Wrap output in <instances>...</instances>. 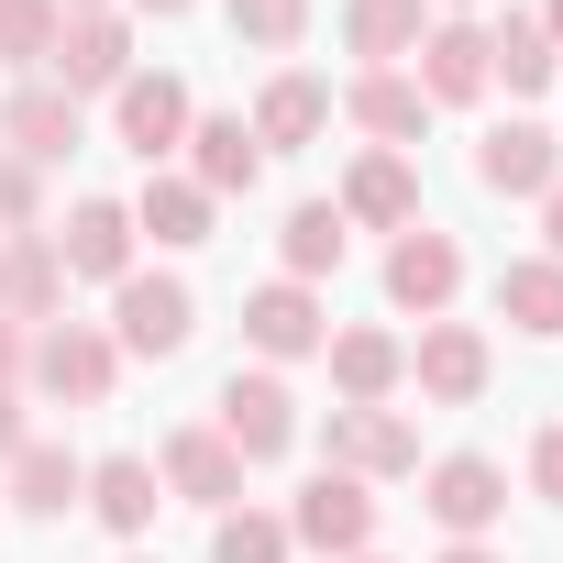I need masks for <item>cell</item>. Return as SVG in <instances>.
<instances>
[{
  "instance_id": "26",
  "label": "cell",
  "mask_w": 563,
  "mask_h": 563,
  "mask_svg": "<svg viewBox=\"0 0 563 563\" xmlns=\"http://www.w3.org/2000/svg\"><path fill=\"white\" fill-rule=\"evenodd\" d=\"M78 497H89V464H78L67 442H23V453H12V508H23V519H67Z\"/></svg>"
},
{
  "instance_id": "14",
  "label": "cell",
  "mask_w": 563,
  "mask_h": 563,
  "mask_svg": "<svg viewBox=\"0 0 563 563\" xmlns=\"http://www.w3.org/2000/svg\"><path fill=\"white\" fill-rule=\"evenodd\" d=\"M0 321H67V265H56V232H0Z\"/></svg>"
},
{
  "instance_id": "6",
  "label": "cell",
  "mask_w": 563,
  "mask_h": 563,
  "mask_svg": "<svg viewBox=\"0 0 563 563\" xmlns=\"http://www.w3.org/2000/svg\"><path fill=\"white\" fill-rule=\"evenodd\" d=\"M486 376H497V354H486L475 321H420V343H409V387H420L431 409H475Z\"/></svg>"
},
{
  "instance_id": "8",
  "label": "cell",
  "mask_w": 563,
  "mask_h": 563,
  "mask_svg": "<svg viewBox=\"0 0 563 563\" xmlns=\"http://www.w3.org/2000/svg\"><path fill=\"white\" fill-rule=\"evenodd\" d=\"M420 508H431L453 541H486V530L508 519V464H486V453H442V464L420 475Z\"/></svg>"
},
{
  "instance_id": "40",
  "label": "cell",
  "mask_w": 563,
  "mask_h": 563,
  "mask_svg": "<svg viewBox=\"0 0 563 563\" xmlns=\"http://www.w3.org/2000/svg\"><path fill=\"white\" fill-rule=\"evenodd\" d=\"M133 12H188V0H133Z\"/></svg>"
},
{
  "instance_id": "27",
  "label": "cell",
  "mask_w": 563,
  "mask_h": 563,
  "mask_svg": "<svg viewBox=\"0 0 563 563\" xmlns=\"http://www.w3.org/2000/svg\"><path fill=\"white\" fill-rule=\"evenodd\" d=\"M420 34H431V0H343V45H354L365 67L420 56Z\"/></svg>"
},
{
  "instance_id": "18",
  "label": "cell",
  "mask_w": 563,
  "mask_h": 563,
  "mask_svg": "<svg viewBox=\"0 0 563 563\" xmlns=\"http://www.w3.org/2000/svg\"><path fill=\"white\" fill-rule=\"evenodd\" d=\"M475 177H486L497 199H541V188L563 177V133H552V122H497V133L475 144Z\"/></svg>"
},
{
  "instance_id": "10",
  "label": "cell",
  "mask_w": 563,
  "mask_h": 563,
  "mask_svg": "<svg viewBox=\"0 0 563 563\" xmlns=\"http://www.w3.org/2000/svg\"><path fill=\"white\" fill-rule=\"evenodd\" d=\"M453 288H464V243H453V232H431V221H409V232L387 243V310L442 321V310H453Z\"/></svg>"
},
{
  "instance_id": "5",
  "label": "cell",
  "mask_w": 563,
  "mask_h": 563,
  "mask_svg": "<svg viewBox=\"0 0 563 563\" xmlns=\"http://www.w3.org/2000/svg\"><path fill=\"white\" fill-rule=\"evenodd\" d=\"M188 122H199V111H188V78H166V67H133V78L111 89V133L144 155V177L188 144Z\"/></svg>"
},
{
  "instance_id": "15",
  "label": "cell",
  "mask_w": 563,
  "mask_h": 563,
  "mask_svg": "<svg viewBox=\"0 0 563 563\" xmlns=\"http://www.w3.org/2000/svg\"><path fill=\"white\" fill-rule=\"evenodd\" d=\"M133 199H78L67 210V232H56V265H67V288H78V276H100V288H122V276H133Z\"/></svg>"
},
{
  "instance_id": "3",
  "label": "cell",
  "mask_w": 563,
  "mask_h": 563,
  "mask_svg": "<svg viewBox=\"0 0 563 563\" xmlns=\"http://www.w3.org/2000/svg\"><path fill=\"white\" fill-rule=\"evenodd\" d=\"M321 464L354 475V486H398V475H420V431L398 409H332L321 420Z\"/></svg>"
},
{
  "instance_id": "44",
  "label": "cell",
  "mask_w": 563,
  "mask_h": 563,
  "mask_svg": "<svg viewBox=\"0 0 563 563\" xmlns=\"http://www.w3.org/2000/svg\"><path fill=\"white\" fill-rule=\"evenodd\" d=\"M133 563H144V552H133Z\"/></svg>"
},
{
  "instance_id": "31",
  "label": "cell",
  "mask_w": 563,
  "mask_h": 563,
  "mask_svg": "<svg viewBox=\"0 0 563 563\" xmlns=\"http://www.w3.org/2000/svg\"><path fill=\"white\" fill-rule=\"evenodd\" d=\"M221 23H232V45H254V56H288V45L310 34V0H221Z\"/></svg>"
},
{
  "instance_id": "9",
  "label": "cell",
  "mask_w": 563,
  "mask_h": 563,
  "mask_svg": "<svg viewBox=\"0 0 563 563\" xmlns=\"http://www.w3.org/2000/svg\"><path fill=\"white\" fill-rule=\"evenodd\" d=\"M288 541H310V552H332V563H354V552H376V497L354 486V475H310L299 486V508H288Z\"/></svg>"
},
{
  "instance_id": "7",
  "label": "cell",
  "mask_w": 563,
  "mask_h": 563,
  "mask_svg": "<svg viewBox=\"0 0 563 563\" xmlns=\"http://www.w3.org/2000/svg\"><path fill=\"white\" fill-rule=\"evenodd\" d=\"M243 343H254L265 365H299V354H321V343H332V310H321V288H299V276H265V288L243 299Z\"/></svg>"
},
{
  "instance_id": "24",
  "label": "cell",
  "mask_w": 563,
  "mask_h": 563,
  "mask_svg": "<svg viewBox=\"0 0 563 563\" xmlns=\"http://www.w3.org/2000/svg\"><path fill=\"white\" fill-rule=\"evenodd\" d=\"M210 210H221V199H210L199 177L155 166V177H144V199H133V232H155L166 254H188V243H210Z\"/></svg>"
},
{
  "instance_id": "20",
  "label": "cell",
  "mask_w": 563,
  "mask_h": 563,
  "mask_svg": "<svg viewBox=\"0 0 563 563\" xmlns=\"http://www.w3.org/2000/svg\"><path fill=\"white\" fill-rule=\"evenodd\" d=\"M265 155H299V144H321L332 133V89L310 78V67H276L265 78V100H254V122H243Z\"/></svg>"
},
{
  "instance_id": "2",
  "label": "cell",
  "mask_w": 563,
  "mask_h": 563,
  "mask_svg": "<svg viewBox=\"0 0 563 563\" xmlns=\"http://www.w3.org/2000/svg\"><path fill=\"white\" fill-rule=\"evenodd\" d=\"M188 332H199V288L188 276H166V265H133L122 288H111V343L122 354H188Z\"/></svg>"
},
{
  "instance_id": "38",
  "label": "cell",
  "mask_w": 563,
  "mask_h": 563,
  "mask_svg": "<svg viewBox=\"0 0 563 563\" xmlns=\"http://www.w3.org/2000/svg\"><path fill=\"white\" fill-rule=\"evenodd\" d=\"M442 563H508V552H486V541H453V552H442Z\"/></svg>"
},
{
  "instance_id": "32",
  "label": "cell",
  "mask_w": 563,
  "mask_h": 563,
  "mask_svg": "<svg viewBox=\"0 0 563 563\" xmlns=\"http://www.w3.org/2000/svg\"><path fill=\"white\" fill-rule=\"evenodd\" d=\"M56 0H0V67H45L56 56Z\"/></svg>"
},
{
  "instance_id": "35",
  "label": "cell",
  "mask_w": 563,
  "mask_h": 563,
  "mask_svg": "<svg viewBox=\"0 0 563 563\" xmlns=\"http://www.w3.org/2000/svg\"><path fill=\"white\" fill-rule=\"evenodd\" d=\"M23 365H34V332H23V321H0V387H23Z\"/></svg>"
},
{
  "instance_id": "21",
  "label": "cell",
  "mask_w": 563,
  "mask_h": 563,
  "mask_svg": "<svg viewBox=\"0 0 563 563\" xmlns=\"http://www.w3.org/2000/svg\"><path fill=\"white\" fill-rule=\"evenodd\" d=\"M332 210H343V221H365V232H409V221H420V177H409V155H376V144H365Z\"/></svg>"
},
{
  "instance_id": "33",
  "label": "cell",
  "mask_w": 563,
  "mask_h": 563,
  "mask_svg": "<svg viewBox=\"0 0 563 563\" xmlns=\"http://www.w3.org/2000/svg\"><path fill=\"white\" fill-rule=\"evenodd\" d=\"M0 232H45V177L23 155H0Z\"/></svg>"
},
{
  "instance_id": "25",
  "label": "cell",
  "mask_w": 563,
  "mask_h": 563,
  "mask_svg": "<svg viewBox=\"0 0 563 563\" xmlns=\"http://www.w3.org/2000/svg\"><path fill=\"white\" fill-rule=\"evenodd\" d=\"M486 78H497V89H519V100L563 78V56H552L541 12H497V23H486Z\"/></svg>"
},
{
  "instance_id": "42",
  "label": "cell",
  "mask_w": 563,
  "mask_h": 563,
  "mask_svg": "<svg viewBox=\"0 0 563 563\" xmlns=\"http://www.w3.org/2000/svg\"><path fill=\"white\" fill-rule=\"evenodd\" d=\"M464 12H475V0H453V23H464Z\"/></svg>"
},
{
  "instance_id": "19",
  "label": "cell",
  "mask_w": 563,
  "mask_h": 563,
  "mask_svg": "<svg viewBox=\"0 0 563 563\" xmlns=\"http://www.w3.org/2000/svg\"><path fill=\"white\" fill-rule=\"evenodd\" d=\"M100 530H122V541H144L155 530V508H166V475H155V453H100L89 464V497H78Z\"/></svg>"
},
{
  "instance_id": "12",
  "label": "cell",
  "mask_w": 563,
  "mask_h": 563,
  "mask_svg": "<svg viewBox=\"0 0 563 563\" xmlns=\"http://www.w3.org/2000/svg\"><path fill=\"white\" fill-rule=\"evenodd\" d=\"M45 67H56V89H67V100H89V89H122V78H133V23H122V12H67Z\"/></svg>"
},
{
  "instance_id": "4",
  "label": "cell",
  "mask_w": 563,
  "mask_h": 563,
  "mask_svg": "<svg viewBox=\"0 0 563 563\" xmlns=\"http://www.w3.org/2000/svg\"><path fill=\"white\" fill-rule=\"evenodd\" d=\"M210 431H221L243 464H276V453L299 442V398H288V376H276V365H254V376H243V365H232V376H221V420H210Z\"/></svg>"
},
{
  "instance_id": "41",
  "label": "cell",
  "mask_w": 563,
  "mask_h": 563,
  "mask_svg": "<svg viewBox=\"0 0 563 563\" xmlns=\"http://www.w3.org/2000/svg\"><path fill=\"white\" fill-rule=\"evenodd\" d=\"M56 12H100V0H56Z\"/></svg>"
},
{
  "instance_id": "16",
  "label": "cell",
  "mask_w": 563,
  "mask_h": 563,
  "mask_svg": "<svg viewBox=\"0 0 563 563\" xmlns=\"http://www.w3.org/2000/svg\"><path fill=\"white\" fill-rule=\"evenodd\" d=\"M155 475H166V497H188V508H243V453L221 442V431H166V453H155Z\"/></svg>"
},
{
  "instance_id": "23",
  "label": "cell",
  "mask_w": 563,
  "mask_h": 563,
  "mask_svg": "<svg viewBox=\"0 0 563 563\" xmlns=\"http://www.w3.org/2000/svg\"><path fill=\"white\" fill-rule=\"evenodd\" d=\"M188 177H199L210 199H232V188H254V177H265V144L243 133V111H210V122H188Z\"/></svg>"
},
{
  "instance_id": "43",
  "label": "cell",
  "mask_w": 563,
  "mask_h": 563,
  "mask_svg": "<svg viewBox=\"0 0 563 563\" xmlns=\"http://www.w3.org/2000/svg\"><path fill=\"white\" fill-rule=\"evenodd\" d=\"M354 563H387V552H354Z\"/></svg>"
},
{
  "instance_id": "13",
  "label": "cell",
  "mask_w": 563,
  "mask_h": 563,
  "mask_svg": "<svg viewBox=\"0 0 563 563\" xmlns=\"http://www.w3.org/2000/svg\"><path fill=\"white\" fill-rule=\"evenodd\" d=\"M343 122H354L376 155H409V144L431 133V100H420V78H409V67H354V89H343Z\"/></svg>"
},
{
  "instance_id": "22",
  "label": "cell",
  "mask_w": 563,
  "mask_h": 563,
  "mask_svg": "<svg viewBox=\"0 0 563 563\" xmlns=\"http://www.w3.org/2000/svg\"><path fill=\"white\" fill-rule=\"evenodd\" d=\"M321 354H332V387H343V409H387V398L409 387V343H398V332H332Z\"/></svg>"
},
{
  "instance_id": "29",
  "label": "cell",
  "mask_w": 563,
  "mask_h": 563,
  "mask_svg": "<svg viewBox=\"0 0 563 563\" xmlns=\"http://www.w3.org/2000/svg\"><path fill=\"white\" fill-rule=\"evenodd\" d=\"M497 321H519L530 343H563V265L552 254H519L497 276Z\"/></svg>"
},
{
  "instance_id": "11",
  "label": "cell",
  "mask_w": 563,
  "mask_h": 563,
  "mask_svg": "<svg viewBox=\"0 0 563 563\" xmlns=\"http://www.w3.org/2000/svg\"><path fill=\"white\" fill-rule=\"evenodd\" d=\"M0 144H12V155L45 177V166H67V155L89 144V122H78V100H67L56 78H23L12 100H0Z\"/></svg>"
},
{
  "instance_id": "39",
  "label": "cell",
  "mask_w": 563,
  "mask_h": 563,
  "mask_svg": "<svg viewBox=\"0 0 563 563\" xmlns=\"http://www.w3.org/2000/svg\"><path fill=\"white\" fill-rule=\"evenodd\" d=\"M541 34H552V56H563V0H541Z\"/></svg>"
},
{
  "instance_id": "37",
  "label": "cell",
  "mask_w": 563,
  "mask_h": 563,
  "mask_svg": "<svg viewBox=\"0 0 563 563\" xmlns=\"http://www.w3.org/2000/svg\"><path fill=\"white\" fill-rule=\"evenodd\" d=\"M541 232H552V265H563V177L541 188Z\"/></svg>"
},
{
  "instance_id": "17",
  "label": "cell",
  "mask_w": 563,
  "mask_h": 563,
  "mask_svg": "<svg viewBox=\"0 0 563 563\" xmlns=\"http://www.w3.org/2000/svg\"><path fill=\"white\" fill-rule=\"evenodd\" d=\"M409 78H420V100H431V111H464V100H486V89H497V78H486V23H431Z\"/></svg>"
},
{
  "instance_id": "28",
  "label": "cell",
  "mask_w": 563,
  "mask_h": 563,
  "mask_svg": "<svg viewBox=\"0 0 563 563\" xmlns=\"http://www.w3.org/2000/svg\"><path fill=\"white\" fill-rule=\"evenodd\" d=\"M343 243H354V221H343L332 199H299L288 221H276V265H288L299 288H321V276L343 265Z\"/></svg>"
},
{
  "instance_id": "36",
  "label": "cell",
  "mask_w": 563,
  "mask_h": 563,
  "mask_svg": "<svg viewBox=\"0 0 563 563\" xmlns=\"http://www.w3.org/2000/svg\"><path fill=\"white\" fill-rule=\"evenodd\" d=\"M23 442H34V431H23V387H0V464H12Z\"/></svg>"
},
{
  "instance_id": "30",
  "label": "cell",
  "mask_w": 563,
  "mask_h": 563,
  "mask_svg": "<svg viewBox=\"0 0 563 563\" xmlns=\"http://www.w3.org/2000/svg\"><path fill=\"white\" fill-rule=\"evenodd\" d=\"M299 541H288V519L276 508H221L210 519V563H288Z\"/></svg>"
},
{
  "instance_id": "1",
  "label": "cell",
  "mask_w": 563,
  "mask_h": 563,
  "mask_svg": "<svg viewBox=\"0 0 563 563\" xmlns=\"http://www.w3.org/2000/svg\"><path fill=\"white\" fill-rule=\"evenodd\" d=\"M23 376H34L56 409H111V387H122V343H111L100 321H45Z\"/></svg>"
},
{
  "instance_id": "34",
  "label": "cell",
  "mask_w": 563,
  "mask_h": 563,
  "mask_svg": "<svg viewBox=\"0 0 563 563\" xmlns=\"http://www.w3.org/2000/svg\"><path fill=\"white\" fill-rule=\"evenodd\" d=\"M530 497H552V508H563V420H541V431H530Z\"/></svg>"
}]
</instances>
